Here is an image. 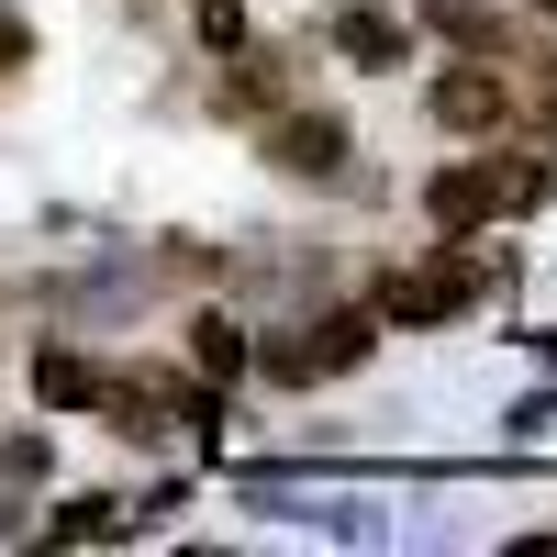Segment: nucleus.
I'll return each mask as SVG.
<instances>
[{
  "instance_id": "1a4fd4ad",
  "label": "nucleus",
  "mask_w": 557,
  "mask_h": 557,
  "mask_svg": "<svg viewBox=\"0 0 557 557\" xmlns=\"http://www.w3.org/2000/svg\"><path fill=\"white\" fill-rule=\"evenodd\" d=\"M45 535H57V546H78V535H112V502H67V513L45 524Z\"/></svg>"
},
{
  "instance_id": "9d476101",
  "label": "nucleus",
  "mask_w": 557,
  "mask_h": 557,
  "mask_svg": "<svg viewBox=\"0 0 557 557\" xmlns=\"http://www.w3.org/2000/svg\"><path fill=\"white\" fill-rule=\"evenodd\" d=\"M201 34H212V45H235V34H246V0H201Z\"/></svg>"
},
{
  "instance_id": "7ed1b4c3",
  "label": "nucleus",
  "mask_w": 557,
  "mask_h": 557,
  "mask_svg": "<svg viewBox=\"0 0 557 557\" xmlns=\"http://www.w3.org/2000/svg\"><path fill=\"white\" fill-rule=\"evenodd\" d=\"M535 190H546V168H513V178H502V168H446L435 190H424V212L446 223V235H469L491 201H535Z\"/></svg>"
},
{
  "instance_id": "0eeeda50",
  "label": "nucleus",
  "mask_w": 557,
  "mask_h": 557,
  "mask_svg": "<svg viewBox=\"0 0 557 557\" xmlns=\"http://www.w3.org/2000/svg\"><path fill=\"white\" fill-rule=\"evenodd\" d=\"M190 357L212 368V380H235V368H246V323H223V312H201V323H190Z\"/></svg>"
},
{
  "instance_id": "39448f33",
  "label": "nucleus",
  "mask_w": 557,
  "mask_h": 557,
  "mask_svg": "<svg viewBox=\"0 0 557 557\" xmlns=\"http://www.w3.org/2000/svg\"><path fill=\"white\" fill-rule=\"evenodd\" d=\"M268 157L290 168V178H335V168H346V134L323 123V112H278V123H268Z\"/></svg>"
},
{
  "instance_id": "9b49d317",
  "label": "nucleus",
  "mask_w": 557,
  "mask_h": 557,
  "mask_svg": "<svg viewBox=\"0 0 557 557\" xmlns=\"http://www.w3.org/2000/svg\"><path fill=\"white\" fill-rule=\"evenodd\" d=\"M34 57V34H23V12H0V67H23Z\"/></svg>"
},
{
  "instance_id": "f03ea898",
  "label": "nucleus",
  "mask_w": 557,
  "mask_h": 557,
  "mask_svg": "<svg viewBox=\"0 0 557 557\" xmlns=\"http://www.w3.org/2000/svg\"><path fill=\"white\" fill-rule=\"evenodd\" d=\"M368 335H380L368 312H323V323H301V346H268V380H335V368L368 357Z\"/></svg>"
},
{
  "instance_id": "6e6552de",
  "label": "nucleus",
  "mask_w": 557,
  "mask_h": 557,
  "mask_svg": "<svg viewBox=\"0 0 557 557\" xmlns=\"http://www.w3.org/2000/svg\"><path fill=\"white\" fill-rule=\"evenodd\" d=\"M335 45H346L357 67H391V57H401V23H391V12H346V34H335Z\"/></svg>"
},
{
  "instance_id": "423d86ee",
  "label": "nucleus",
  "mask_w": 557,
  "mask_h": 557,
  "mask_svg": "<svg viewBox=\"0 0 557 557\" xmlns=\"http://www.w3.org/2000/svg\"><path fill=\"white\" fill-rule=\"evenodd\" d=\"M34 401H57V412L101 401V368H89V357H67V346H45V357H34Z\"/></svg>"
},
{
  "instance_id": "f8f14e48",
  "label": "nucleus",
  "mask_w": 557,
  "mask_h": 557,
  "mask_svg": "<svg viewBox=\"0 0 557 557\" xmlns=\"http://www.w3.org/2000/svg\"><path fill=\"white\" fill-rule=\"evenodd\" d=\"M546 12H557V0H546Z\"/></svg>"
},
{
  "instance_id": "20e7f679",
  "label": "nucleus",
  "mask_w": 557,
  "mask_h": 557,
  "mask_svg": "<svg viewBox=\"0 0 557 557\" xmlns=\"http://www.w3.org/2000/svg\"><path fill=\"white\" fill-rule=\"evenodd\" d=\"M502 112H513L502 67H446V78H435V123H446V134H491Z\"/></svg>"
},
{
  "instance_id": "f257e3e1",
  "label": "nucleus",
  "mask_w": 557,
  "mask_h": 557,
  "mask_svg": "<svg viewBox=\"0 0 557 557\" xmlns=\"http://www.w3.org/2000/svg\"><path fill=\"white\" fill-rule=\"evenodd\" d=\"M469 301H480V268H469V257H435V268L380 278V312H391V323H446V312H469Z\"/></svg>"
}]
</instances>
